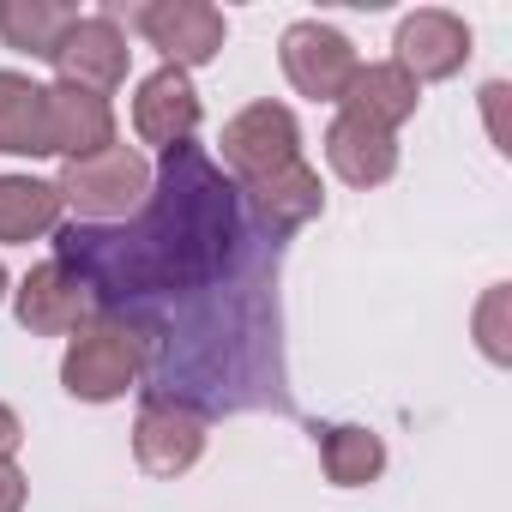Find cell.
I'll return each instance as SVG.
<instances>
[{
  "label": "cell",
  "mask_w": 512,
  "mask_h": 512,
  "mask_svg": "<svg viewBox=\"0 0 512 512\" xmlns=\"http://www.w3.org/2000/svg\"><path fill=\"white\" fill-rule=\"evenodd\" d=\"M109 145H115V109H109V97L55 85L49 91V151H61L67 163H79L91 151H109Z\"/></svg>",
  "instance_id": "4fadbf2b"
},
{
  "label": "cell",
  "mask_w": 512,
  "mask_h": 512,
  "mask_svg": "<svg viewBox=\"0 0 512 512\" xmlns=\"http://www.w3.org/2000/svg\"><path fill=\"white\" fill-rule=\"evenodd\" d=\"M61 223V193L31 175H0V241H37Z\"/></svg>",
  "instance_id": "ac0fdd59"
},
{
  "label": "cell",
  "mask_w": 512,
  "mask_h": 512,
  "mask_svg": "<svg viewBox=\"0 0 512 512\" xmlns=\"http://www.w3.org/2000/svg\"><path fill=\"white\" fill-rule=\"evenodd\" d=\"M464 61H470V31H464V19H452V13H440V7H422V13H410V19L398 25V61H392V67H404L416 85H422V79H452Z\"/></svg>",
  "instance_id": "9c48e42d"
},
{
  "label": "cell",
  "mask_w": 512,
  "mask_h": 512,
  "mask_svg": "<svg viewBox=\"0 0 512 512\" xmlns=\"http://www.w3.org/2000/svg\"><path fill=\"white\" fill-rule=\"evenodd\" d=\"M55 260L91 308L145 350V392L199 416L290 410L278 338V235L247 217L241 187L199 151H163L127 223H67Z\"/></svg>",
  "instance_id": "6da1fadb"
},
{
  "label": "cell",
  "mask_w": 512,
  "mask_h": 512,
  "mask_svg": "<svg viewBox=\"0 0 512 512\" xmlns=\"http://www.w3.org/2000/svg\"><path fill=\"white\" fill-rule=\"evenodd\" d=\"M91 290L79 284V272H67L61 260L37 266L25 284H19V326L37 332V338H61V332H79L91 320Z\"/></svg>",
  "instance_id": "30bf717a"
},
{
  "label": "cell",
  "mask_w": 512,
  "mask_h": 512,
  "mask_svg": "<svg viewBox=\"0 0 512 512\" xmlns=\"http://www.w3.org/2000/svg\"><path fill=\"white\" fill-rule=\"evenodd\" d=\"M139 374H145V350H139V338H133L121 320H109V314H91V320L79 326V338L67 344V362H61V386H67L73 398H85V404L121 398Z\"/></svg>",
  "instance_id": "3957f363"
},
{
  "label": "cell",
  "mask_w": 512,
  "mask_h": 512,
  "mask_svg": "<svg viewBox=\"0 0 512 512\" xmlns=\"http://www.w3.org/2000/svg\"><path fill=\"white\" fill-rule=\"evenodd\" d=\"M506 302H512V290L494 284V290L482 296V308H476V338H482L488 362H512V344H506Z\"/></svg>",
  "instance_id": "ffe728a7"
},
{
  "label": "cell",
  "mask_w": 512,
  "mask_h": 512,
  "mask_svg": "<svg viewBox=\"0 0 512 512\" xmlns=\"http://www.w3.org/2000/svg\"><path fill=\"white\" fill-rule=\"evenodd\" d=\"M326 163L350 187H380L398 169V139L380 133V127H368V121H356V115H338L332 133H326Z\"/></svg>",
  "instance_id": "9a60e30c"
},
{
  "label": "cell",
  "mask_w": 512,
  "mask_h": 512,
  "mask_svg": "<svg viewBox=\"0 0 512 512\" xmlns=\"http://www.w3.org/2000/svg\"><path fill=\"white\" fill-rule=\"evenodd\" d=\"M55 193H61V205L79 211V223H127L151 193V163L133 145H109V151L67 163Z\"/></svg>",
  "instance_id": "7a4b0ae2"
},
{
  "label": "cell",
  "mask_w": 512,
  "mask_h": 512,
  "mask_svg": "<svg viewBox=\"0 0 512 512\" xmlns=\"http://www.w3.org/2000/svg\"><path fill=\"white\" fill-rule=\"evenodd\" d=\"M356 67H362V61H356V49H350L344 31H332V25H320V19H302V25L284 31V73H290V85H296L302 97L338 103V97L350 91Z\"/></svg>",
  "instance_id": "8992f818"
},
{
  "label": "cell",
  "mask_w": 512,
  "mask_h": 512,
  "mask_svg": "<svg viewBox=\"0 0 512 512\" xmlns=\"http://www.w3.org/2000/svg\"><path fill=\"white\" fill-rule=\"evenodd\" d=\"M0 151L49 157V91L25 73H0Z\"/></svg>",
  "instance_id": "2e32d148"
},
{
  "label": "cell",
  "mask_w": 512,
  "mask_h": 512,
  "mask_svg": "<svg viewBox=\"0 0 512 512\" xmlns=\"http://www.w3.org/2000/svg\"><path fill=\"white\" fill-rule=\"evenodd\" d=\"M320 464L338 488H362L386 470V446L374 428H356V422H338V428H320Z\"/></svg>",
  "instance_id": "d6986e66"
},
{
  "label": "cell",
  "mask_w": 512,
  "mask_h": 512,
  "mask_svg": "<svg viewBox=\"0 0 512 512\" xmlns=\"http://www.w3.org/2000/svg\"><path fill=\"white\" fill-rule=\"evenodd\" d=\"M19 440H25V428H19V416L0 404V464H13V452H19Z\"/></svg>",
  "instance_id": "603a6c76"
},
{
  "label": "cell",
  "mask_w": 512,
  "mask_h": 512,
  "mask_svg": "<svg viewBox=\"0 0 512 512\" xmlns=\"http://www.w3.org/2000/svg\"><path fill=\"white\" fill-rule=\"evenodd\" d=\"M127 37H121V25L103 13V19H79L67 37H61V49H55V73H61V85H73V91H91V97H109L121 79H127Z\"/></svg>",
  "instance_id": "ba28073f"
},
{
  "label": "cell",
  "mask_w": 512,
  "mask_h": 512,
  "mask_svg": "<svg viewBox=\"0 0 512 512\" xmlns=\"http://www.w3.org/2000/svg\"><path fill=\"white\" fill-rule=\"evenodd\" d=\"M133 127H139V139H145V145H157V151L193 145L199 97H193V85H187V73H181V67H157V73L139 85V97H133Z\"/></svg>",
  "instance_id": "8fae6325"
},
{
  "label": "cell",
  "mask_w": 512,
  "mask_h": 512,
  "mask_svg": "<svg viewBox=\"0 0 512 512\" xmlns=\"http://www.w3.org/2000/svg\"><path fill=\"white\" fill-rule=\"evenodd\" d=\"M79 25L73 7H49V0H0V37L19 55H37V61H55L61 37Z\"/></svg>",
  "instance_id": "e0dca14e"
},
{
  "label": "cell",
  "mask_w": 512,
  "mask_h": 512,
  "mask_svg": "<svg viewBox=\"0 0 512 512\" xmlns=\"http://www.w3.org/2000/svg\"><path fill=\"white\" fill-rule=\"evenodd\" d=\"M416 97H422V85H416L404 67L374 61V67H356V79H350V91H344L338 103H344V115L380 127V133H398V127L416 115Z\"/></svg>",
  "instance_id": "5bb4252c"
},
{
  "label": "cell",
  "mask_w": 512,
  "mask_h": 512,
  "mask_svg": "<svg viewBox=\"0 0 512 512\" xmlns=\"http://www.w3.org/2000/svg\"><path fill=\"white\" fill-rule=\"evenodd\" d=\"M205 452V416L175 404V398H151L139 404V422H133V458L145 476H187Z\"/></svg>",
  "instance_id": "52a82bcc"
},
{
  "label": "cell",
  "mask_w": 512,
  "mask_h": 512,
  "mask_svg": "<svg viewBox=\"0 0 512 512\" xmlns=\"http://www.w3.org/2000/svg\"><path fill=\"white\" fill-rule=\"evenodd\" d=\"M0 296H7V272H0Z\"/></svg>",
  "instance_id": "cb8c5ba5"
},
{
  "label": "cell",
  "mask_w": 512,
  "mask_h": 512,
  "mask_svg": "<svg viewBox=\"0 0 512 512\" xmlns=\"http://www.w3.org/2000/svg\"><path fill=\"white\" fill-rule=\"evenodd\" d=\"M223 163L235 169V187L266 181L290 163H302V133L284 103H253L223 127Z\"/></svg>",
  "instance_id": "277c9868"
},
{
  "label": "cell",
  "mask_w": 512,
  "mask_h": 512,
  "mask_svg": "<svg viewBox=\"0 0 512 512\" xmlns=\"http://www.w3.org/2000/svg\"><path fill=\"white\" fill-rule=\"evenodd\" d=\"M241 205H247V217L260 223L266 235L284 241L290 229H302V223L320 217L326 193H320V175H314L308 163H290V169H278V175H266V181H247V187H241Z\"/></svg>",
  "instance_id": "7c38bea8"
},
{
  "label": "cell",
  "mask_w": 512,
  "mask_h": 512,
  "mask_svg": "<svg viewBox=\"0 0 512 512\" xmlns=\"http://www.w3.org/2000/svg\"><path fill=\"white\" fill-rule=\"evenodd\" d=\"M25 494H31L25 470H19V464H0V512H19V506H25Z\"/></svg>",
  "instance_id": "44dd1931"
},
{
  "label": "cell",
  "mask_w": 512,
  "mask_h": 512,
  "mask_svg": "<svg viewBox=\"0 0 512 512\" xmlns=\"http://www.w3.org/2000/svg\"><path fill=\"white\" fill-rule=\"evenodd\" d=\"M482 109H488V133H494V145H500V151H512V145H506V121H500V109H506V85H500V79L482 91Z\"/></svg>",
  "instance_id": "7402d4cb"
},
{
  "label": "cell",
  "mask_w": 512,
  "mask_h": 512,
  "mask_svg": "<svg viewBox=\"0 0 512 512\" xmlns=\"http://www.w3.org/2000/svg\"><path fill=\"white\" fill-rule=\"evenodd\" d=\"M133 31L151 49H163L169 67H181V73L187 67H205L223 49V37H229L223 13L205 7V0H157V7H133Z\"/></svg>",
  "instance_id": "5b68a950"
}]
</instances>
